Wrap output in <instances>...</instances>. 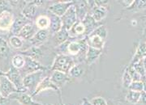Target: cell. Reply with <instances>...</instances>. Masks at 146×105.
<instances>
[{"label":"cell","mask_w":146,"mask_h":105,"mask_svg":"<svg viewBox=\"0 0 146 105\" xmlns=\"http://www.w3.org/2000/svg\"><path fill=\"white\" fill-rule=\"evenodd\" d=\"M14 21L15 17L11 10H3L0 12V31H10Z\"/></svg>","instance_id":"cell-10"},{"label":"cell","mask_w":146,"mask_h":105,"mask_svg":"<svg viewBox=\"0 0 146 105\" xmlns=\"http://www.w3.org/2000/svg\"><path fill=\"white\" fill-rule=\"evenodd\" d=\"M50 24V16L46 15H41L37 16L35 20V25L38 28V30L49 29Z\"/></svg>","instance_id":"cell-26"},{"label":"cell","mask_w":146,"mask_h":105,"mask_svg":"<svg viewBox=\"0 0 146 105\" xmlns=\"http://www.w3.org/2000/svg\"><path fill=\"white\" fill-rule=\"evenodd\" d=\"M68 34L71 40L81 39L86 37V30L82 21L77 20L72 28L68 31Z\"/></svg>","instance_id":"cell-12"},{"label":"cell","mask_w":146,"mask_h":105,"mask_svg":"<svg viewBox=\"0 0 146 105\" xmlns=\"http://www.w3.org/2000/svg\"><path fill=\"white\" fill-rule=\"evenodd\" d=\"M50 35V32L49 29H44V30H37L35 35L32 37L29 41L31 45L33 46H38L40 47L44 43L48 41L49 37Z\"/></svg>","instance_id":"cell-13"},{"label":"cell","mask_w":146,"mask_h":105,"mask_svg":"<svg viewBox=\"0 0 146 105\" xmlns=\"http://www.w3.org/2000/svg\"><path fill=\"white\" fill-rule=\"evenodd\" d=\"M135 7L136 9H143V8H145L146 7V1H134V3L132 4V6L129 9H131Z\"/></svg>","instance_id":"cell-37"},{"label":"cell","mask_w":146,"mask_h":105,"mask_svg":"<svg viewBox=\"0 0 146 105\" xmlns=\"http://www.w3.org/2000/svg\"><path fill=\"white\" fill-rule=\"evenodd\" d=\"M77 20H78V19H77V16H76V8L73 4L72 7H69V9L66 11V13L61 17V21H62V24H63L62 29L68 32L76 23Z\"/></svg>","instance_id":"cell-4"},{"label":"cell","mask_w":146,"mask_h":105,"mask_svg":"<svg viewBox=\"0 0 146 105\" xmlns=\"http://www.w3.org/2000/svg\"><path fill=\"white\" fill-rule=\"evenodd\" d=\"M84 25L85 27V30H86V37H88L89 34L94 31L95 28H97L99 26V24L97 23L96 21L94 20L93 16H91L90 13H88L86 16L84 18V20H82Z\"/></svg>","instance_id":"cell-20"},{"label":"cell","mask_w":146,"mask_h":105,"mask_svg":"<svg viewBox=\"0 0 146 105\" xmlns=\"http://www.w3.org/2000/svg\"><path fill=\"white\" fill-rule=\"evenodd\" d=\"M25 57V64L23 69L20 70L21 74H24L25 75H26L29 74L37 72L40 70H47V67L44 66L42 64H41L40 62H37L36 60L26 57V56Z\"/></svg>","instance_id":"cell-6"},{"label":"cell","mask_w":146,"mask_h":105,"mask_svg":"<svg viewBox=\"0 0 146 105\" xmlns=\"http://www.w3.org/2000/svg\"><path fill=\"white\" fill-rule=\"evenodd\" d=\"M3 74L6 75L11 82L13 83V85L16 87L18 92H28L23 85L24 76L22 75V74L21 73V71L19 70H16L14 67L11 66L10 68L7 70V72H3Z\"/></svg>","instance_id":"cell-3"},{"label":"cell","mask_w":146,"mask_h":105,"mask_svg":"<svg viewBox=\"0 0 146 105\" xmlns=\"http://www.w3.org/2000/svg\"><path fill=\"white\" fill-rule=\"evenodd\" d=\"M25 64V57L21 53H17L11 58V66L16 70H21Z\"/></svg>","instance_id":"cell-28"},{"label":"cell","mask_w":146,"mask_h":105,"mask_svg":"<svg viewBox=\"0 0 146 105\" xmlns=\"http://www.w3.org/2000/svg\"><path fill=\"white\" fill-rule=\"evenodd\" d=\"M36 7H37V5L36 4L35 1L28 3L21 10V16H23L28 20H31L36 14Z\"/></svg>","instance_id":"cell-19"},{"label":"cell","mask_w":146,"mask_h":105,"mask_svg":"<svg viewBox=\"0 0 146 105\" xmlns=\"http://www.w3.org/2000/svg\"><path fill=\"white\" fill-rule=\"evenodd\" d=\"M10 100L17 101L21 105H43L36 102L33 96L28 92H16L9 96Z\"/></svg>","instance_id":"cell-11"},{"label":"cell","mask_w":146,"mask_h":105,"mask_svg":"<svg viewBox=\"0 0 146 105\" xmlns=\"http://www.w3.org/2000/svg\"><path fill=\"white\" fill-rule=\"evenodd\" d=\"M53 40H54V43L55 46L58 47V45H62L63 43L68 41L71 39L69 37L68 32L61 29L60 31L58 32L57 33L53 35Z\"/></svg>","instance_id":"cell-25"},{"label":"cell","mask_w":146,"mask_h":105,"mask_svg":"<svg viewBox=\"0 0 146 105\" xmlns=\"http://www.w3.org/2000/svg\"><path fill=\"white\" fill-rule=\"evenodd\" d=\"M145 58H146V42H140L137 46L136 52L132 58L131 64L136 62Z\"/></svg>","instance_id":"cell-24"},{"label":"cell","mask_w":146,"mask_h":105,"mask_svg":"<svg viewBox=\"0 0 146 105\" xmlns=\"http://www.w3.org/2000/svg\"><path fill=\"white\" fill-rule=\"evenodd\" d=\"M143 82H144L145 83H146V76L144 78V79H143Z\"/></svg>","instance_id":"cell-43"},{"label":"cell","mask_w":146,"mask_h":105,"mask_svg":"<svg viewBox=\"0 0 146 105\" xmlns=\"http://www.w3.org/2000/svg\"><path fill=\"white\" fill-rule=\"evenodd\" d=\"M144 82L143 81H133L128 89L136 92H143L144 91Z\"/></svg>","instance_id":"cell-33"},{"label":"cell","mask_w":146,"mask_h":105,"mask_svg":"<svg viewBox=\"0 0 146 105\" xmlns=\"http://www.w3.org/2000/svg\"><path fill=\"white\" fill-rule=\"evenodd\" d=\"M3 98V95H2V94H1V92H0V100Z\"/></svg>","instance_id":"cell-45"},{"label":"cell","mask_w":146,"mask_h":105,"mask_svg":"<svg viewBox=\"0 0 146 105\" xmlns=\"http://www.w3.org/2000/svg\"></svg>","instance_id":"cell-46"},{"label":"cell","mask_w":146,"mask_h":105,"mask_svg":"<svg viewBox=\"0 0 146 105\" xmlns=\"http://www.w3.org/2000/svg\"><path fill=\"white\" fill-rule=\"evenodd\" d=\"M143 63H144V67H145V74H146V58L143 59Z\"/></svg>","instance_id":"cell-41"},{"label":"cell","mask_w":146,"mask_h":105,"mask_svg":"<svg viewBox=\"0 0 146 105\" xmlns=\"http://www.w3.org/2000/svg\"><path fill=\"white\" fill-rule=\"evenodd\" d=\"M47 70H40L37 72L29 74L24 76L23 78V85L26 89L28 93L33 95L34 91H36L37 86L42 82V80L48 74Z\"/></svg>","instance_id":"cell-1"},{"label":"cell","mask_w":146,"mask_h":105,"mask_svg":"<svg viewBox=\"0 0 146 105\" xmlns=\"http://www.w3.org/2000/svg\"><path fill=\"white\" fill-rule=\"evenodd\" d=\"M74 7L76 8V16L78 20L82 21L84 18L89 12V7L87 1H77L74 2Z\"/></svg>","instance_id":"cell-16"},{"label":"cell","mask_w":146,"mask_h":105,"mask_svg":"<svg viewBox=\"0 0 146 105\" xmlns=\"http://www.w3.org/2000/svg\"><path fill=\"white\" fill-rule=\"evenodd\" d=\"M122 80H123V87L128 89L129 87H130V85L131 84V83L133 82V80L131 79L130 74H129L128 70H127V68H126V70H124V72H123Z\"/></svg>","instance_id":"cell-34"},{"label":"cell","mask_w":146,"mask_h":105,"mask_svg":"<svg viewBox=\"0 0 146 105\" xmlns=\"http://www.w3.org/2000/svg\"><path fill=\"white\" fill-rule=\"evenodd\" d=\"M76 63V60L69 55L57 54L53 61L50 70H58L68 74Z\"/></svg>","instance_id":"cell-2"},{"label":"cell","mask_w":146,"mask_h":105,"mask_svg":"<svg viewBox=\"0 0 146 105\" xmlns=\"http://www.w3.org/2000/svg\"><path fill=\"white\" fill-rule=\"evenodd\" d=\"M80 105H92V104H91L90 101L88 100L87 98H83L82 100H81V102H80Z\"/></svg>","instance_id":"cell-40"},{"label":"cell","mask_w":146,"mask_h":105,"mask_svg":"<svg viewBox=\"0 0 146 105\" xmlns=\"http://www.w3.org/2000/svg\"><path fill=\"white\" fill-rule=\"evenodd\" d=\"M0 92L4 98H9L11 94L18 92L16 87L8 78L0 72Z\"/></svg>","instance_id":"cell-5"},{"label":"cell","mask_w":146,"mask_h":105,"mask_svg":"<svg viewBox=\"0 0 146 105\" xmlns=\"http://www.w3.org/2000/svg\"><path fill=\"white\" fill-rule=\"evenodd\" d=\"M20 53L24 55V56L33 58L37 62H40L39 60L43 56V52H42V49H41V47L33 46V45H31L29 48H27L26 49L21 51Z\"/></svg>","instance_id":"cell-17"},{"label":"cell","mask_w":146,"mask_h":105,"mask_svg":"<svg viewBox=\"0 0 146 105\" xmlns=\"http://www.w3.org/2000/svg\"><path fill=\"white\" fill-rule=\"evenodd\" d=\"M130 65H131V66H133V68L135 69V70H136V72L139 74L141 77L143 78V79H144V78L146 76V74L145 70V67H144L143 59H142V60H140V61H138V62H136L135 63L130 64Z\"/></svg>","instance_id":"cell-32"},{"label":"cell","mask_w":146,"mask_h":105,"mask_svg":"<svg viewBox=\"0 0 146 105\" xmlns=\"http://www.w3.org/2000/svg\"><path fill=\"white\" fill-rule=\"evenodd\" d=\"M50 77L51 81L59 89H61L64 85H66L73 80L68 74L58 71V70H51Z\"/></svg>","instance_id":"cell-9"},{"label":"cell","mask_w":146,"mask_h":105,"mask_svg":"<svg viewBox=\"0 0 146 105\" xmlns=\"http://www.w3.org/2000/svg\"><path fill=\"white\" fill-rule=\"evenodd\" d=\"M50 24L49 30H50V34L52 33V35H54L62 29L63 24H62V21H61L60 17H58L54 15L50 14Z\"/></svg>","instance_id":"cell-22"},{"label":"cell","mask_w":146,"mask_h":105,"mask_svg":"<svg viewBox=\"0 0 146 105\" xmlns=\"http://www.w3.org/2000/svg\"><path fill=\"white\" fill-rule=\"evenodd\" d=\"M59 101H60V104H61V105H66L65 104H63V102H62V101H61V100H59Z\"/></svg>","instance_id":"cell-44"},{"label":"cell","mask_w":146,"mask_h":105,"mask_svg":"<svg viewBox=\"0 0 146 105\" xmlns=\"http://www.w3.org/2000/svg\"><path fill=\"white\" fill-rule=\"evenodd\" d=\"M73 4H74V1L58 2L48 7V11L50 12V14H52L61 18L69 9V7H72Z\"/></svg>","instance_id":"cell-8"},{"label":"cell","mask_w":146,"mask_h":105,"mask_svg":"<svg viewBox=\"0 0 146 105\" xmlns=\"http://www.w3.org/2000/svg\"><path fill=\"white\" fill-rule=\"evenodd\" d=\"M47 90H53L54 91L57 92L58 94L59 99L61 98V89H59L57 86L51 81L50 75H47V76H46L44 79H42V82L37 86L36 91H34V93L33 94L32 96L33 97L36 96V95L39 94L42 91H47Z\"/></svg>","instance_id":"cell-7"},{"label":"cell","mask_w":146,"mask_h":105,"mask_svg":"<svg viewBox=\"0 0 146 105\" xmlns=\"http://www.w3.org/2000/svg\"><path fill=\"white\" fill-rule=\"evenodd\" d=\"M84 74V65L81 62L76 63L73 67L69 71L68 74L72 79H80L81 78Z\"/></svg>","instance_id":"cell-27"},{"label":"cell","mask_w":146,"mask_h":105,"mask_svg":"<svg viewBox=\"0 0 146 105\" xmlns=\"http://www.w3.org/2000/svg\"><path fill=\"white\" fill-rule=\"evenodd\" d=\"M10 99L3 97L0 100V105H10Z\"/></svg>","instance_id":"cell-38"},{"label":"cell","mask_w":146,"mask_h":105,"mask_svg":"<svg viewBox=\"0 0 146 105\" xmlns=\"http://www.w3.org/2000/svg\"><path fill=\"white\" fill-rule=\"evenodd\" d=\"M92 105H107L106 100L102 96H96L90 100Z\"/></svg>","instance_id":"cell-36"},{"label":"cell","mask_w":146,"mask_h":105,"mask_svg":"<svg viewBox=\"0 0 146 105\" xmlns=\"http://www.w3.org/2000/svg\"><path fill=\"white\" fill-rule=\"evenodd\" d=\"M127 68V70H128V72L130 74L131 77V79H132L133 81H143V78L136 72V70H135V69L133 68V66L131 65H130Z\"/></svg>","instance_id":"cell-35"},{"label":"cell","mask_w":146,"mask_h":105,"mask_svg":"<svg viewBox=\"0 0 146 105\" xmlns=\"http://www.w3.org/2000/svg\"><path fill=\"white\" fill-rule=\"evenodd\" d=\"M25 40L19 36H11L8 40V45L13 49H21L24 47Z\"/></svg>","instance_id":"cell-29"},{"label":"cell","mask_w":146,"mask_h":105,"mask_svg":"<svg viewBox=\"0 0 146 105\" xmlns=\"http://www.w3.org/2000/svg\"><path fill=\"white\" fill-rule=\"evenodd\" d=\"M141 92H136V91H128L127 94H126L125 100L129 102L131 104H136L138 103H140V100H141Z\"/></svg>","instance_id":"cell-31"},{"label":"cell","mask_w":146,"mask_h":105,"mask_svg":"<svg viewBox=\"0 0 146 105\" xmlns=\"http://www.w3.org/2000/svg\"><path fill=\"white\" fill-rule=\"evenodd\" d=\"M28 23H29V22L25 18H24L23 16L16 18L14 21L13 25L11 27V31L12 32V36H19L23 27Z\"/></svg>","instance_id":"cell-23"},{"label":"cell","mask_w":146,"mask_h":105,"mask_svg":"<svg viewBox=\"0 0 146 105\" xmlns=\"http://www.w3.org/2000/svg\"><path fill=\"white\" fill-rule=\"evenodd\" d=\"M10 53V46L8 42L0 37V59L8 58Z\"/></svg>","instance_id":"cell-30"},{"label":"cell","mask_w":146,"mask_h":105,"mask_svg":"<svg viewBox=\"0 0 146 105\" xmlns=\"http://www.w3.org/2000/svg\"><path fill=\"white\" fill-rule=\"evenodd\" d=\"M143 91L146 93V83H145V85H144V91Z\"/></svg>","instance_id":"cell-42"},{"label":"cell","mask_w":146,"mask_h":105,"mask_svg":"<svg viewBox=\"0 0 146 105\" xmlns=\"http://www.w3.org/2000/svg\"><path fill=\"white\" fill-rule=\"evenodd\" d=\"M36 28H37L36 27V25H34L33 24L28 23L21 29V32L19 34V37H21L25 41H29L37 32Z\"/></svg>","instance_id":"cell-18"},{"label":"cell","mask_w":146,"mask_h":105,"mask_svg":"<svg viewBox=\"0 0 146 105\" xmlns=\"http://www.w3.org/2000/svg\"><path fill=\"white\" fill-rule=\"evenodd\" d=\"M86 40H87L88 46L98 49V50H102V51L104 49L106 41L104 38H102V37H100L95 33H93V32H91L89 36L86 37Z\"/></svg>","instance_id":"cell-14"},{"label":"cell","mask_w":146,"mask_h":105,"mask_svg":"<svg viewBox=\"0 0 146 105\" xmlns=\"http://www.w3.org/2000/svg\"><path fill=\"white\" fill-rule=\"evenodd\" d=\"M140 102L143 105H146V93L145 92H141V100H140Z\"/></svg>","instance_id":"cell-39"},{"label":"cell","mask_w":146,"mask_h":105,"mask_svg":"<svg viewBox=\"0 0 146 105\" xmlns=\"http://www.w3.org/2000/svg\"><path fill=\"white\" fill-rule=\"evenodd\" d=\"M108 8L104 6H97L94 5L89 9V13L93 16L94 20L97 23L99 24V22L102 21L107 16Z\"/></svg>","instance_id":"cell-15"},{"label":"cell","mask_w":146,"mask_h":105,"mask_svg":"<svg viewBox=\"0 0 146 105\" xmlns=\"http://www.w3.org/2000/svg\"><path fill=\"white\" fill-rule=\"evenodd\" d=\"M102 50H98V49L88 46L86 54H85V58H84L85 62L88 65H91V64L94 63L99 58L100 55L102 54Z\"/></svg>","instance_id":"cell-21"}]
</instances>
